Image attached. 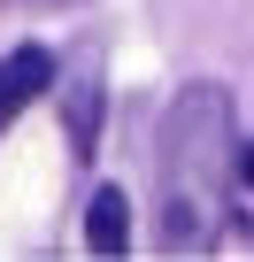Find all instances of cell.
I'll list each match as a JSON object with an SVG mask.
<instances>
[{"label":"cell","instance_id":"7a4b0ae2","mask_svg":"<svg viewBox=\"0 0 254 262\" xmlns=\"http://www.w3.org/2000/svg\"><path fill=\"white\" fill-rule=\"evenodd\" d=\"M47 85H54V54H47V47H16V54H0V131H8Z\"/></svg>","mask_w":254,"mask_h":262},{"label":"cell","instance_id":"3957f363","mask_svg":"<svg viewBox=\"0 0 254 262\" xmlns=\"http://www.w3.org/2000/svg\"><path fill=\"white\" fill-rule=\"evenodd\" d=\"M85 247L93 254H131V201H123V185H100L85 201Z\"/></svg>","mask_w":254,"mask_h":262},{"label":"cell","instance_id":"277c9868","mask_svg":"<svg viewBox=\"0 0 254 262\" xmlns=\"http://www.w3.org/2000/svg\"><path fill=\"white\" fill-rule=\"evenodd\" d=\"M93 139H100V77H77L70 85V155L85 162Z\"/></svg>","mask_w":254,"mask_h":262},{"label":"cell","instance_id":"5b68a950","mask_svg":"<svg viewBox=\"0 0 254 262\" xmlns=\"http://www.w3.org/2000/svg\"><path fill=\"white\" fill-rule=\"evenodd\" d=\"M16 8H77V0H16Z\"/></svg>","mask_w":254,"mask_h":262},{"label":"cell","instance_id":"6da1fadb","mask_svg":"<svg viewBox=\"0 0 254 262\" xmlns=\"http://www.w3.org/2000/svg\"><path fill=\"white\" fill-rule=\"evenodd\" d=\"M246 193V139L223 85H185L154 139V224L170 254H208Z\"/></svg>","mask_w":254,"mask_h":262}]
</instances>
